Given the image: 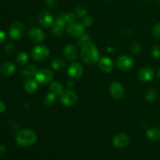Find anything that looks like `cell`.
Segmentation results:
<instances>
[{
    "label": "cell",
    "instance_id": "cell-29",
    "mask_svg": "<svg viewBox=\"0 0 160 160\" xmlns=\"http://www.w3.org/2000/svg\"><path fill=\"white\" fill-rule=\"evenodd\" d=\"M75 14L78 17H80V18H82V17H85L86 14H87V10L84 9L82 6H78V7L75 9L74 11Z\"/></svg>",
    "mask_w": 160,
    "mask_h": 160
},
{
    "label": "cell",
    "instance_id": "cell-45",
    "mask_svg": "<svg viewBox=\"0 0 160 160\" xmlns=\"http://www.w3.org/2000/svg\"><path fill=\"white\" fill-rule=\"evenodd\" d=\"M149 1H150V0H149Z\"/></svg>",
    "mask_w": 160,
    "mask_h": 160
},
{
    "label": "cell",
    "instance_id": "cell-12",
    "mask_svg": "<svg viewBox=\"0 0 160 160\" xmlns=\"http://www.w3.org/2000/svg\"><path fill=\"white\" fill-rule=\"evenodd\" d=\"M130 143V138L127 134H118L112 139V144L116 148H123Z\"/></svg>",
    "mask_w": 160,
    "mask_h": 160
},
{
    "label": "cell",
    "instance_id": "cell-41",
    "mask_svg": "<svg viewBox=\"0 0 160 160\" xmlns=\"http://www.w3.org/2000/svg\"><path fill=\"white\" fill-rule=\"evenodd\" d=\"M156 76H157L159 78H160V69L157 71V73H156Z\"/></svg>",
    "mask_w": 160,
    "mask_h": 160
},
{
    "label": "cell",
    "instance_id": "cell-11",
    "mask_svg": "<svg viewBox=\"0 0 160 160\" xmlns=\"http://www.w3.org/2000/svg\"><path fill=\"white\" fill-rule=\"evenodd\" d=\"M29 38L35 43H41L45 40V32L38 28H32L28 31Z\"/></svg>",
    "mask_w": 160,
    "mask_h": 160
},
{
    "label": "cell",
    "instance_id": "cell-24",
    "mask_svg": "<svg viewBox=\"0 0 160 160\" xmlns=\"http://www.w3.org/2000/svg\"><path fill=\"white\" fill-rule=\"evenodd\" d=\"M56 101V95L52 92L50 93L47 94L46 96L44 98V103L47 106H52L55 104Z\"/></svg>",
    "mask_w": 160,
    "mask_h": 160
},
{
    "label": "cell",
    "instance_id": "cell-8",
    "mask_svg": "<svg viewBox=\"0 0 160 160\" xmlns=\"http://www.w3.org/2000/svg\"><path fill=\"white\" fill-rule=\"evenodd\" d=\"M134 59L128 55H122L119 56L116 60L117 67L123 70H128L131 69L134 66Z\"/></svg>",
    "mask_w": 160,
    "mask_h": 160
},
{
    "label": "cell",
    "instance_id": "cell-14",
    "mask_svg": "<svg viewBox=\"0 0 160 160\" xmlns=\"http://www.w3.org/2000/svg\"><path fill=\"white\" fill-rule=\"evenodd\" d=\"M84 69L82 65L79 62H74L71 64L68 68V75L71 78V79L78 80L82 76Z\"/></svg>",
    "mask_w": 160,
    "mask_h": 160
},
{
    "label": "cell",
    "instance_id": "cell-22",
    "mask_svg": "<svg viewBox=\"0 0 160 160\" xmlns=\"http://www.w3.org/2000/svg\"><path fill=\"white\" fill-rule=\"evenodd\" d=\"M52 67L57 71H60L65 69L66 62L60 58H56L52 62Z\"/></svg>",
    "mask_w": 160,
    "mask_h": 160
},
{
    "label": "cell",
    "instance_id": "cell-5",
    "mask_svg": "<svg viewBox=\"0 0 160 160\" xmlns=\"http://www.w3.org/2000/svg\"><path fill=\"white\" fill-rule=\"evenodd\" d=\"M25 28L23 24L20 22H15L10 26L9 30V34L10 38L12 40L17 41L22 38L24 34Z\"/></svg>",
    "mask_w": 160,
    "mask_h": 160
},
{
    "label": "cell",
    "instance_id": "cell-25",
    "mask_svg": "<svg viewBox=\"0 0 160 160\" xmlns=\"http://www.w3.org/2000/svg\"><path fill=\"white\" fill-rule=\"evenodd\" d=\"M16 60H17V62L19 64V65H21V66L25 65L28 61V54H27L26 52H20L17 56Z\"/></svg>",
    "mask_w": 160,
    "mask_h": 160
},
{
    "label": "cell",
    "instance_id": "cell-15",
    "mask_svg": "<svg viewBox=\"0 0 160 160\" xmlns=\"http://www.w3.org/2000/svg\"><path fill=\"white\" fill-rule=\"evenodd\" d=\"M98 67L102 72L109 73L113 70L114 64L110 58L102 57L98 60Z\"/></svg>",
    "mask_w": 160,
    "mask_h": 160
},
{
    "label": "cell",
    "instance_id": "cell-9",
    "mask_svg": "<svg viewBox=\"0 0 160 160\" xmlns=\"http://www.w3.org/2000/svg\"><path fill=\"white\" fill-rule=\"evenodd\" d=\"M38 20L39 23L44 28H49L53 24L54 19H53L52 15L51 12H48V10H42L38 15Z\"/></svg>",
    "mask_w": 160,
    "mask_h": 160
},
{
    "label": "cell",
    "instance_id": "cell-40",
    "mask_svg": "<svg viewBox=\"0 0 160 160\" xmlns=\"http://www.w3.org/2000/svg\"><path fill=\"white\" fill-rule=\"evenodd\" d=\"M67 84L69 88H73V86H74L75 82H74V81H73V79H71V80H70V81H67Z\"/></svg>",
    "mask_w": 160,
    "mask_h": 160
},
{
    "label": "cell",
    "instance_id": "cell-7",
    "mask_svg": "<svg viewBox=\"0 0 160 160\" xmlns=\"http://www.w3.org/2000/svg\"><path fill=\"white\" fill-rule=\"evenodd\" d=\"M67 34L72 37H80L84 33V25L83 23L72 22L69 23L66 28Z\"/></svg>",
    "mask_w": 160,
    "mask_h": 160
},
{
    "label": "cell",
    "instance_id": "cell-2",
    "mask_svg": "<svg viewBox=\"0 0 160 160\" xmlns=\"http://www.w3.org/2000/svg\"><path fill=\"white\" fill-rule=\"evenodd\" d=\"M16 142L22 147H29L34 145L38 139V135L31 129H23L16 134Z\"/></svg>",
    "mask_w": 160,
    "mask_h": 160
},
{
    "label": "cell",
    "instance_id": "cell-38",
    "mask_svg": "<svg viewBox=\"0 0 160 160\" xmlns=\"http://www.w3.org/2000/svg\"><path fill=\"white\" fill-rule=\"evenodd\" d=\"M6 110V105L2 101H0V113H2Z\"/></svg>",
    "mask_w": 160,
    "mask_h": 160
},
{
    "label": "cell",
    "instance_id": "cell-32",
    "mask_svg": "<svg viewBox=\"0 0 160 160\" xmlns=\"http://www.w3.org/2000/svg\"><path fill=\"white\" fill-rule=\"evenodd\" d=\"M15 51V45L12 43H8L5 46V52L7 55H12Z\"/></svg>",
    "mask_w": 160,
    "mask_h": 160
},
{
    "label": "cell",
    "instance_id": "cell-17",
    "mask_svg": "<svg viewBox=\"0 0 160 160\" xmlns=\"http://www.w3.org/2000/svg\"><path fill=\"white\" fill-rule=\"evenodd\" d=\"M16 71V66L13 62H6L2 65L0 68V72L2 75L5 77H10L15 73Z\"/></svg>",
    "mask_w": 160,
    "mask_h": 160
},
{
    "label": "cell",
    "instance_id": "cell-43",
    "mask_svg": "<svg viewBox=\"0 0 160 160\" xmlns=\"http://www.w3.org/2000/svg\"><path fill=\"white\" fill-rule=\"evenodd\" d=\"M108 1H111V0H108Z\"/></svg>",
    "mask_w": 160,
    "mask_h": 160
},
{
    "label": "cell",
    "instance_id": "cell-6",
    "mask_svg": "<svg viewBox=\"0 0 160 160\" xmlns=\"http://www.w3.org/2000/svg\"><path fill=\"white\" fill-rule=\"evenodd\" d=\"M60 101L63 106H72L78 101V95L71 90H65L60 95Z\"/></svg>",
    "mask_w": 160,
    "mask_h": 160
},
{
    "label": "cell",
    "instance_id": "cell-30",
    "mask_svg": "<svg viewBox=\"0 0 160 160\" xmlns=\"http://www.w3.org/2000/svg\"><path fill=\"white\" fill-rule=\"evenodd\" d=\"M151 54L156 59L160 57V47L158 45H152L151 48Z\"/></svg>",
    "mask_w": 160,
    "mask_h": 160
},
{
    "label": "cell",
    "instance_id": "cell-35",
    "mask_svg": "<svg viewBox=\"0 0 160 160\" xmlns=\"http://www.w3.org/2000/svg\"><path fill=\"white\" fill-rule=\"evenodd\" d=\"M45 4H46L47 7L53 9L57 6L58 0H45Z\"/></svg>",
    "mask_w": 160,
    "mask_h": 160
},
{
    "label": "cell",
    "instance_id": "cell-3",
    "mask_svg": "<svg viewBox=\"0 0 160 160\" xmlns=\"http://www.w3.org/2000/svg\"><path fill=\"white\" fill-rule=\"evenodd\" d=\"M49 49L48 48V47L45 46V45H37L31 50L32 58L34 60L39 61V62L46 60L49 56Z\"/></svg>",
    "mask_w": 160,
    "mask_h": 160
},
{
    "label": "cell",
    "instance_id": "cell-34",
    "mask_svg": "<svg viewBox=\"0 0 160 160\" xmlns=\"http://www.w3.org/2000/svg\"><path fill=\"white\" fill-rule=\"evenodd\" d=\"M93 19L91 17H85L83 20V24L84 27H90L93 24Z\"/></svg>",
    "mask_w": 160,
    "mask_h": 160
},
{
    "label": "cell",
    "instance_id": "cell-23",
    "mask_svg": "<svg viewBox=\"0 0 160 160\" xmlns=\"http://www.w3.org/2000/svg\"><path fill=\"white\" fill-rule=\"evenodd\" d=\"M158 91L155 88H150L145 93V99L147 102H153L157 98Z\"/></svg>",
    "mask_w": 160,
    "mask_h": 160
},
{
    "label": "cell",
    "instance_id": "cell-4",
    "mask_svg": "<svg viewBox=\"0 0 160 160\" xmlns=\"http://www.w3.org/2000/svg\"><path fill=\"white\" fill-rule=\"evenodd\" d=\"M53 72L47 68H42L38 70L37 73L34 75V78L38 83L41 84H46L52 81L53 79Z\"/></svg>",
    "mask_w": 160,
    "mask_h": 160
},
{
    "label": "cell",
    "instance_id": "cell-20",
    "mask_svg": "<svg viewBox=\"0 0 160 160\" xmlns=\"http://www.w3.org/2000/svg\"><path fill=\"white\" fill-rule=\"evenodd\" d=\"M38 70L37 67L34 65L28 66L24 70H22L21 75L23 78H31V77L34 76L35 73H37Z\"/></svg>",
    "mask_w": 160,
    "mask_h": 160
},
{
    "label": "cell",
    "instance_id": "cell-21",
    "mask_svg": "<svg viewBox=\"0 0 160 160\" xmlns=\"http://www.w3.org/2000/svg\"><path fill=\"white\" fill-rule=\"evenodd\" d=\"M49 90L52 93L55 94V95H60L63 92V88H62V84H60L58 81H54L49 86Z\"/></svg>",
    "mask_w": 160,
    "mask_h": 160
},
{
    "label": "cell",
    "instance_id": "cell-1",
    "mask_svg": "<svg viewBox=\"0 0 160 160\" xmlns=\"http://www.w3.org/2000/svg\"><path fill=\"white\" fill-rule=\"evenodd\" d=\"M81 58L83 62L89 65L96 63L99 60V52L97 47L91 42L84 45L81 48Z\"/></svg>",
    "mask_w": 160,
    "mask_h": 160
},
{
    "label": "cell",
    "instance_id": "cell-28",
    "mask_svg": "<svg viewBox=\"0 0 160 160\" xmlns=\"http://www.w3.org/2000/svg\"><path fill=\"white\" fill-rule=\"evenodd\" d=\"M78 38H78V43L79 46L82 47L84 46V45H86L87 43L90 42V36L88 34H84Z\"/></svg>",
    "mask_w": 160,
    "mask_h": 160
},
{
    "label": "cell",
    "instance_id": "cell-27",
    "mask_svg": "<svg viewBox=\"0 0 160 160\" xmlns=\"http://www.w3.org/2000/svg\"><path fill=\"white\" fill-rule=\"evenodd\" d=\"M64 27L55 24L52 28V34L56 38H60L63 35Z\"/></svg>",
    "mask_w": 160,
    "mask_h": 160
},
{
    "label": "cell",
    "instance_id": "cell-39",
    "mask_svg": "<svg viewBox=\"0 0 160 160\" xmlns=\"http://www.w3.org/2000/svg\"><path fill=\"white\" fill-rule=\"evenodd\" d=\"M6 152V148L3 145H0V156L4 154Z\"/></svg>",
    "mask_w": 160,
    "mask_h": 160
},
{
    "label": "cell",
    "instance_id": "cell-37",
    "mask_svg": "<svg viewBox=\"0 0 160 160\" xmlns=\"http://www.w3.org/2000/svg\"><path fill=\"white\" fill-rule=\"evenodd\" d=\"M6 40V34L4 31L0 30V45L4 43L5 41Z\"/></svg>",
    "mask_w": 160,
    "mask_h": 160
},
{
    "label": "cell",
    "instance_id": "cell-16",
    "mask_svg": "<svg viewBox=\"0 0 160 160\" xmlns=\"http://www.w3.org/2000/svg\"><path fill=\"white\" fill-rule=\"evenodd\" d=\"M63 54L69 61H73L78 57V48L74 45H67L63 49Z\"/></svg>",
    "mask_w": 160,
    "mask_h": 160
},
{
    "label": "cell",
    "instance_id": "cell-31",
    "mask_svg": "<svg viewBox=\"0 0 160 160\" xmlns=\"http://www.w3.org/2000/svg\"><path fill=\"white\" fill-rule=\"evenodd\" d=\"M131 50L133 54L134 55H138L139 52H140V50H141V46L139 45L138 42H134L131 45Z\"/></svg>",
    "mask_w": 160,
    "mask_h": 160
},
{
    "label": "cell",
    "instance_id": "cell-36",
    "mask_svg": "<svg viewBox=\"0 0 160 160\" xmlns=\"http://www.w3.org/2000/svg\"><path fill=\"white\" fill-rule=\"evenodd\" d=\"M76 14L75 12H69V13L66 14V18H67V21L68 23H72L74 22L75 19H76Z\"/></svg>",
    "mask_w": 160,
    "mask_h": 160
},
{
    "label": "cell",
    "instance_id": "cell-13",
    "mask_svg": "<svg viewBox=\"0 0 160 160\" xmlns=\"http://www.w3.org/2000/svg\"><path fill=\"white\" fill-rule=\"evenodd\" d=\"M138 77L142 82H149L154 78V70L149 67H142L138 71Z\"/></svg>",
    "mask_w": 160,
    "mask_h": 160
},
{
    "label": "cell",
    "instance_id": "cell-44",
    "mask_svg": "<svg viewBox=\"0 0 160 160\" xmlns=\"http://www.w3.org/2000/svg\"><path fill=\"white\" fill-rule=\"evenodd\" d=\"M0 59H1V58H0Z\"/></svg>",
    "mask_w": 160,
    "mask_h": 160
},
{
    "label": "cell",
    "instance_id": "cell-26",
    "mask_svg": "<svg viewBox=\"0 0 160 160\" xmlns=\"http://www.w3.org/2000/svg\"><path fill=\"white\" fill-rule=\"evenodd\" d=\"M67 23V18H66V14L64 13H59L56 17V21L55 24L59 25V26L65 27L66 23Z\"/></svg>",
    "mask_w": 160,
    "mask_h": 160
},
{
    "label": "cell",
    "instance_id": "cell-19",
    "mask_svg": "<svg viewBox=\"0 0 160 160\" xmlns=\"http://www.w3.org/2000/svg\"><path fill=\"white\" fill-rule=\"evenodd\" d=\"M146 136L152 142H158L160 140V129L157 128H152L146 132Z\"/></svg>",
    "mask_w": 160,
    "mask_h": 160
},
{
    "label": "cell",
    "instance_id": "cell-18",
    "mask_svg": "<svg viewBox=\"0 0 160 160\" xmlns=\"http://www.w3.org/2000/svg\"><path fill=\"white\" fill-rule=\"evenodd\" d=\"M38 83L36 81L35 78H28V80H26V81L24 82V90L26 91V92H28V94H33L36 92V90L38 88Z\"/></svg>",
    "mask_w": 160,
    "mask_h": 160
},
{
    "label": "cell",
    "instance_id": "cell-10",
    "mask_svg": "<svg viewBox=\"0 0 160 160\" xmlns=\"http://www.w3.org/2000/svg\"><path fill=\"white\" fill-rule=\"evenodd\" d=\"M111 96L115 99H122L125 95V90L121 84L118 82H112L109 88Z\"/></svg>",
    "mask_w": 160,
    "mask_h": 160
},
{
    "label": "cell",
    "instance_id": "cell-42",
    "mask_svg": "<svg viewBox=\"0 0 160 160\" xmlns=\"http://www.w3.org/2000/svg\"><path fill=\"white\" fill-rule=\"evenodd\" d=\"M158 4H159V6H160V0H158Z\"/></svg>",
    "mask_w": 160,
    "mask_h": 160
},
{
    "label": "cell",
    "instance_id": "cell-33",
    "mask_svg": "<svg viewBox=\"0 0 160 160\" xmlns=\"http://www.w3.org/2000/svg\"><path fill=\"white\" fill-rule=\"evenodd\" d=\"M152 34L156 38H160V23L155 25L152 29Z\"/></svg>",
    "mask_w": 160,
    "mask_h": 160
}]
</instances>
